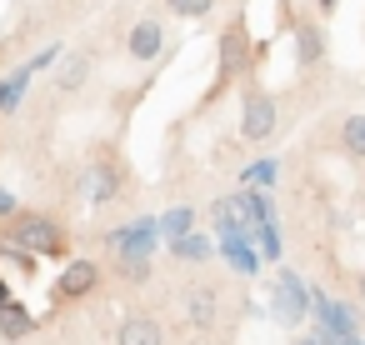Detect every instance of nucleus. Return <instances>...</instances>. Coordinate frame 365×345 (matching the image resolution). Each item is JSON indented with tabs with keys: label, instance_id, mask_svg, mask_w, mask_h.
Instances as JSON below:
<instances>
[{
	"label": "nucleus",
	"instance_id": "obj_1",
	"mask_svg": "<svg viewBox=\"0 0 365 345\" xmlns=\"http://www.w3.org/2000/svg\"><path fill=\"white\" fill-rule=\"evenodd\" d=\"M6 240H11L16 250H26V255H61V250H66L61 220H51V215H41V210H16L11 225H6Z\"/></svg>",
	"mask_w": 365,
	"mask_h": 345
},
{
	"label": "nucleus",
	"instance_id": "obj_2",
	"mask_svg": "<svg viewBox=\"0 0 365 345\" xmlns=\"http://www.w3.org/2000/svg\"><path fill=\"white\" fill-rule=\"evenodd\" d=\"M270 130H275V101H270V91H245V101H240V135L245 140H270Z\"/></svg>",
	"mask_w": 365,
	"mask_h": 345
},
{
	"label": "nucleus",
	"instance_id": "obj_3",
	"mask_svg": "<svg viewBox=\"0 0 365 345\" xmlns=\"http://www.w3.org/2000/svg\"><path fill=\"white\" fill-rule=\"evenodd\" d=\"M215 315H220V285L195 280V285L185 290V325H190V330H210Z\"/></svg>",
	"mask_w": 365,
	"mask_h": 345
},
{
	"label": "nucleus",
	"instance_id": "obj_4",
	"mask_svg": "<svg viewBox=\"0 0 365 345\" xmlns=\"http://www.w3.org/2000/svg\"><path fill=\"white\" fill-rule=\"evenodd\" d=\"M125 51H130V61H140V66H150L160 51H165V26L155 21V16H145V21H135V31H130V41H125Z\"/></svg>",
	"mask_w": 365,
	"mask_h": 345
},
{
	"label": "nucleus",
	"instance_id": "obj_5",
	"mask_svg": "<svg viewBox=\"0 0 365 345\" xmlns=\"http://www.w3.org/2000/svg\"><path fill=\"white\" fill-rule=\"evenodd\" d=\"M155 235H160V220H130L125 230L110 235V245H115L120 255H150V250H155Z\"/></svg>",
	"mask_w": 365,
	"mask_h": 345
},
{
	"label": "nucleus",
	"instance_id": "obj_6",
	"mask_svg": "<svg viewBox=\"0 0 365 345\" xmlns=\"http://www.w3.org/2000/svg\"><path fill=\"white\" fill-rule=\"evenodd\" d=\"M96 285H101V265H96V260H71V270L56 280V295L81 300V295H91Z\"/></svg>",
	"mask_w": 365,
	"mask_h": 345
},
{
	"label": "nucleus",
	"instance_id": "obj_7",
	"mask_svg": "<svg viewBox=\"0 0 365 345\" xmlns=\"http://www.w3.org/2000/svg\"><path fill=\"white\" fill-rule=\"evenodd\" d=\"M115 345H165V330L155 315H125L115 330Z\"/></svg>",
	"mask_w": 365,
	"mask_h": 345
},
{
	"label": "nucleus",
	"instance_id": "obj_8",
	"mask_svg": "<svg viewBox=\"0 0 365 345\" xmlns=\"http://www.w3.org/2000/svg\"><path fill=\"white\" fill-rule=\"evenodd\" d=\"M305 310H310V295H305V290H300V280L285 270V275H280V295H275V315H280L285 325H295Z\"/></svg>",
	"mask_w": 365,
	"mask_h": 345
},
{
	"label": "nucleus",
	"instance_id": "obj_9",
	"mask_svg": "<svg viewBox=\"0 0 365 345\" xmlns=\"http://www.w3.org/2000/svg\"><path fill=\"white\" fill-rule=\"evenodd\" d=\"M86 81H91V56H66L56 71V91L76 96V91H86Z\"/></svg>",
	"mask_w": 365,
	"mask_h": 345
},
{
	"label": "nucleus",
	"instance_id": "obj_10",
	"mask_svg": "<svg viewBox=\"0 0 365 345\" xmlns=\"http://www.w3.org/2000/svg\"><path fill=\"white\" fill-rule=\"evenodd\" d=\"M115 185H120V170H115L110 160H91V170H86V190H91V200H110Z\"/></svg>",
	"mask_w": 365,
	"mask_h": 345
},
{
	"label": "nucleus",
	"instance_id": "obj_11",
	"mask_svg": "<svg viewBox=\"0 0 365 345\" xmlns=\"http://www.w3.org/2000/svg\"><path fill=\"white\" fill-rule=\"evenodd\" d=\"M340 150H345L350 160H365V110L345 115V125H340Z\"/></svg>",
	"mask_w": 365,
	"mask_h": 345
},
{
	"label": "nucleus",
	"instance_id": "obj_12",
	"mask_svg": "<svg viewBox=\"0 0 365 345\" xmlns=\"http://www.w3.org/2000/svg\"><path fill=\"white\" fill-rule=\"evenodd\" d=\"M295 51H300V66H315L320 56H325V36H320V26H295Z\"/></svg>",
	"mask_w": 365,
	"mask_h": 345
},
{
	"label": "nucleus",
	"instance_id": "obj_13",
	"mask_svg": "<svg viewBox=\"0 0 365 345\" xmlns=\"http://www.w3.org/2000/svg\"><path fill=\"white\" fill-rule=\"evenodd\" d=\"M0 330H6V340H21V335L31 330L26 305H16V300H6V305H0Z\"/></svg>",
	"mask_w": 365,
	"mask_h": 345
},
{
	"label": "nucleus",
	"instance_id": "obj_14",
	"mask_svg": "<svg viewBox=\"0 0 365 345\" xmlns=\"http://www.w3.org/2000/svg\"><path fill=\"white\" fill-rule=\"evenodd\" d=\"M165 6H170L175 16H185V21H205V16L215 11V0H165Z\"/></svg>",
	"mask_w": 365,
	"mask_h": 345
},
{
	"label": "nucleus",
	"instance_id": "obj_15",
	"mask_svg": "<svg viewBox=\"0 0 365 345\" xmlns=\"http://www.w3.org/2000/svg\"><path fill=\"white\" fill-rule=\"evenodd\" d=\"M190 225H195V210H185V205H175V210H170V215L160 220V230H165V235H175V240H180V235H185Z\"/></svg>",
	"mask_w": 365,
	"mask_h": 345
},
{
	"label": "nucleus",
	"instance_id": "obj_16",
	"mask_svg": "<svg viewBox=\"0 0 365 345\" xmlns=\"http://www.w3.org/2000/svg\"><path fill=\"white\" fill-rule=\"evenodd\" d=\"M175 250H180V255H195V260H205V255H210V245H205V240H195V235H180V240H175Z\"/></svg>",
	"mask_w": 365,
	"mask_h": 345
},
{
	"label": "nucleus",
	"instance_id": "obj_17",
	"mask_svg": "<svg viewBox=\"0 0 365 345\" xmlns=\"http://www.w3.org/2000/svg\"><path fill=\"white\" fill-rule=\"evenodd\" d=\"M295 345H330V340H325V335H300Z\"/></svg>",
	"mask_w": 365,
	"mask_h": 345
},
{
	"label": "nucleus",
	"instance_id": "obj_18",
	"mask_svg": "<svg viewBox=\"0 0 365 345\" xmlns=\"http://www.w3.org/2000/svg\"><path fill=\"white\" fill-rule=\"evenodd\" d=\"M335 6H340V0H315V11H320V16H330Z\"/></svg>",
	"mask_w": 365,
	"mask_h": 345
},
{
	"label": "nucleus",
	"instance_id": "obj_19",
	"mask_svg": "<svg viewBox=\"0 0 365 345\" xmlns=\"http://www.w3.org/2000/svg\"><path fill=\"white\" fill-rule=\"evenodd\" d=\"M360 295H365V270H360Z\"/></svg>",
	"mask_w": 365,
	"mask_h": 345
}]
</instances>
